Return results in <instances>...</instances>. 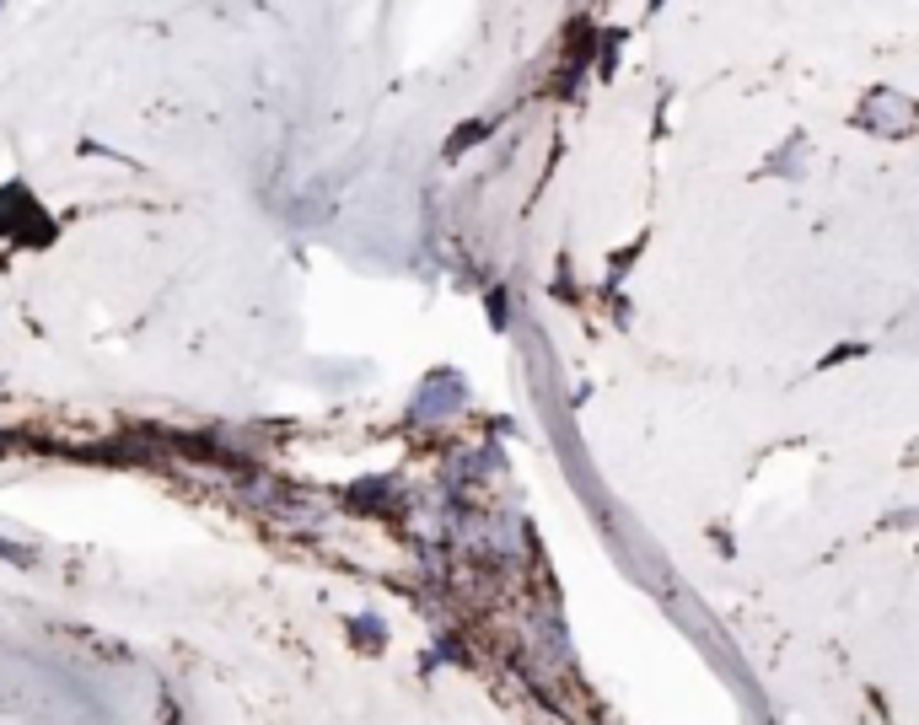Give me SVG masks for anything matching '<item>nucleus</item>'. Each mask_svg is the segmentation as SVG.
Masks as SVG:
<instances>
[{"label":"nucleus","mask_w":919,"mask_h":725,"mask_svg":"<svg viewBox=\"0 0 919 725\" xmlns=\"http://www.w3.org/2000/svg\"><path fill=\"white\" fill-rule=\"evenodd\" d=\"M462 403H468V387H462L458 371H436V376L419 387L409 419H419V425H425V419H447V414H458Z\"/></svg>","instance_id":"obj_1"},{"label":"nucleus","mask_w":919,"mask_h":725,"mask_svg":"<svg viewBox=\"0 0 919 725\" xmlns=\"http://www.w3.org/2000/svg\"><path fill=\"white\" fill-rule=\"evenodd\" d=\"M350 629H355V640H366V650H382V640H387V629L376 623L372 612H366V618H355Z\"/></svg>","instance_id":"obj_2"},{"label":"nucleus","mask_w":919,"mask_h":725,"mask_svg":"<svg viewBox=\"0 0 919 725\" xmlns=\"http://www.w3.org/2000/svg\"><path fill=\"white\" fill-rule=\"evenodd\" d=\"M490 129H495V124H468V129H462L458 140H452V146H447V151H452V157H458V151H468V146H473V140H484V135H490Z\"/></svg>","instance_id":"obj_3"},{"label":"nucleus","mask_w":919,"mask_h":725,"mask_svg":"<svg viewBox=\"0 0 919 725\" xmlns=\"http://www.w3.org/2000/svg\"><path fill=\"white\" fill-rule=\"evenodd\" d=\"M0 559H6V564H22V569H28V564H33V554H28L22 543H6V537H0Z\"/></svg>","instance_id":"obj_4"},{"label":"nucleus","mask_w":919,"mask_h":725,"mask_svg":"<svg viewBox=\"0 0 919 725\" xmlns=\"http://www.w3.org/2000/svg\"><path fill=\"white\" fill-rule=\"evenodd\" d=\"M490 322L505 328V296H501V290H490Z\"/></svg>","instance_id":"obj_5"}]
</instances>
